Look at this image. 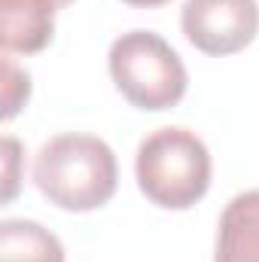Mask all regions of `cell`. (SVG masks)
Instances as JSON below:
<instances>
[{"label":"cell","mask_w":259,"mask_h":262,"mask_svg":"<svg viewBox=\"0 0 259 262\" xmlns=\"http://www.w3.org/2000/svg\"><path fill=\"white\" fill-rule=\"evenodd\" d=\"M107 64L116 89L137 110H171L183 101L189 85L180 55L156 31H128L113 40Z\"/></svg>","instance_id":"cell-3"},{"label":"cell","mask_w":259,"mask_h":262,"mask_svg":"<svg viewBox=\"0 0 259 262\" xmlns=\"http://www.w3.org/2000/svg\"><path fill=\"white\" fill-rule=\"evenodd\" d=\"M34 183L49 204L89 213L116 195L119 165L107 140L95 134H58L34 159Z\"/></svg>","instance_id":"cell-1"},{"label":"cell","mask_w":259,"mask_h":262,"mask_svg":"<svg viewBox=\"0 0 259 262\" xmlns=\"http://www.w3.org/2000/svg\"><path fill=\"white\" fill-rule=\"evenodd\" d=\"M31 95V76L12 64V58H3V119H12Z\"/></svg>","instance_id":"cell-8"},{"label":"cell","mask_w":259,"mask_h":262,"mask_svg":"<svg viewBox=\"0 0 259 262\" xmlns=\"http://www.w3.org/2000/svg\"><path fill=\"white\" fill-rule=\"evenodd\" d=\"M183 37L198 52L223 58L247 49L259 34L256 0H186L180 12Z\"/></svg>","instance_id":"cell-4"},{"label":"cell","mask_w":259,"mask_h":262,"mask_svg":"<svg viewBox=\"0 0 259 262\" xmlns=\"http://www.w3.org/2000/svg\"><path fill=\"white\" fill-rule=\"evenodd\" d=\"M134 174L140 192L165 210H189L210 189V152L189 128L168 125L140 140Z\"/></svg>","instance_id":"cell-2"},{"label":"cell","mask_w":259,"mask_h":262,"mask_svg":"<svg viewBox=\"0 0 259 262\" xmlns=\"http://www.w3.org/2000/svg\"><path fill=\"white\" fill-rule=\"evenodd\" d=\"M122 3L137 6V9H156V6H165V3H171V0H122Z\"/></svg>","instance_id":"cell-10"},{"label":"cell","mask_w":259,"mask_h":262,"mask_svg":"<svg viewBox=\"0 0 259 262\" xmlns=\"http://www.w3.org/2000/svg\"><path fill=\"white\" fill-rule=\"evenodd\" d=\"M213 262H259V189H247L226 204Z\"/></svg>","instance_id":"cell-6"},{"label":"cell","mask_w":259,"mask_h":262,"mask_svg":"<svg viewBox=\"0 0 259 262\" xmlns=\"http://www.w3.org/2000/svg\"><path fill=\"white\" fill-rule=\"evenodd\" d=\"M18 162L21 143L15 137H3V201H12L18 192Z\"/></svg>","instance_id":"cell-9"},{"label":"cell","mask_w":259,"mask_h":262,"mask_svg":"<svg viewBox=\"0 0 259 262\" xmlns=\"http://www.w3.org/2000/svg\"><path fill=\"white\" fill-rule=\"evenodd\" d=\"M0 262H64V247L58 235L34 220H3Z\"/></svg>","instance_id":"cell-7"},{"label":"cell","mask_w":259,"mask_h":262,"mask_svg":"<svg viewBox=\"0 0 259 262\" xmlns=\"http://www.w3.org/2000/svg\"><path fill=\"white\" fill-rule=\"evenodd\" d=\"M73 0H0V43L6 52L34 55L52 43L55 12Z\"/></svg>","instance_id":"cell-5"}]
</instances>
